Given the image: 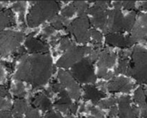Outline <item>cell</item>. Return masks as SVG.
<instances>
[{
	"instance_id": "obj_1",
	"label": "cell",
	"mask_w": 147,
	"mask_h": 118,
	"mask_svg": "<svg viewBox=\"0 0 147 118\" xmlns=\"http://www.w3.org/2000/svg\"><path fill=\"white\" fill-rule=\"evenodd\" d=\"M19 66L14 79L26 81L34 87L45 86L52 77L53 66L49 54H33L18 57Z\"/></svg>"
},
{
	"instance_id": "obj_2",
	"label": "cell",
	"mask_w": 147,
	"mask_h": 118,
	"mask_svg": "<svg viewBox=\"0 0 147 118\" xmlns=\"http://www.w3.org/2000/svg\"><path fill=\"white\" fill-rule=\"evenodd\" d=\"M60 4L57 1H38L34 3L27 15L28 25L36 27L46 21H50L57 15Z\"/></svg>"
},
{
	"instance_id": "obj_3",
	"label": "cell",
	"mask_w": 147,
	"mask_h": 118,
	"mask_svg": "<svg viewBox=\"0 0 147 118\" xmlns=\"http://www.w3.org/2000/svg\"><path fill=\"white\" fill-rule=\"evenodd\" d=\"M132 76L139 82L147 84V50L136 46L132 52Z\"/></svg>"
},
{
	"instance_id": "obj_4",
	"label": "cell",
	"mask_w": 147,
	"mask_h": 118,
	"mask_svg": "<svg viewBox=\"0 0 147 118\" xmlns=\"http://www.w3.org/2000/svg\"><path fill=\"white\" fill-rule=\"evenodd\" d=\"M25 34L22 32L2 30L0 31V57H7L14 53L23 40Z\"/></svg>"
},
{
	"instance_id": "obj_5",
	"label": "cell",
	"mask_w": 147,
	"mask_h": 118,
	"mask_svg": "<svg viewBox=\"0 0 147 118\" xmlns=\"http://www.w3.org/2000/svg\"><path fill=\"white\" fill-rule=\"evenodd\" d=\"M90 21L86 15L78 16L66 27L67 32L71 33L78 43L85 44L90 39Z\"/></svg>"
},
{
	"instance_id": "obj_6",
	"label": "cell",
	"mask_w": 147,
	"mask_h": 118,
	"mask_svg": "<svg viewBox=\"0 0 147 118\" xmlns=\"http://www.w3.org/2000/svg\"><path fill=\"white\" fill-rule=\"evenodd\" d=\"M72 76L75 80L81 83H95L96 76L94 73V69L90 61L87 58H83L71 67Z\"/></svg>"
},
{
	"instance_id": "obj_7",
	"label": "cell",
	"mask_w": 147,
	"mask_h": 118,
	"mask_svg": "<svg viewBox=\"0 0 147 118\" xmlns=\"http://www.w3.org/2000/svg\"><path fill=\"white\" fill-rule=\"evenodd\" d=\"M92 48L89 46H72L57 62V67L68 69L84 58L85 54H90Z\"/></svg>"
},
{
	"instance_id": "obj_8",
	"label": "cell",
	"mask_w": 147,
	"mask_h": 118,
	"mask_svg": "<svg viewBox=\"0 0 147 118\" xmlns=\"http://www.w3.org/2000/svg\"><path fill=\"white\" fill-rule=\"evenodd\" d=\"M58 78L64 89L67 90L66 92L68 93L69 96L76 100H78L81 96L80 88L72 75L66 70L61 69L58 73Z\"/></svg>"
},
{
	"instance_id": "obj_9",
	"label": "cell",
	"mask_w": 147,
	"mask_h": 118,
	"mask_svg": "<svg viewBox=\"0 0 147 118\" xmlns=\"http://www.w3.org/2000/svg\"><path fill=\"white\" fill-rule=\"evenodd\" d=\"M108 29L113 33L125 30V17L120 9L108 11Z\"/></svg>"
},
{
	"instance_id": "obj_10",
	"label": "cell",
	"mask_w": 147,
	"mask_h": 118,
	"mask_svg": "<svg viewBox=\"0 0 147 118\" xmlns=\"http://www.w3.org/2000/svg\"><path fill=\"white\" fill-rule=\"evenodd\" d=\"M25 49L27 52L31 54H46L48 52L49 46L45 42L39 39L33 37L32 35L28 36L25 41Z\"/></svg>"
},
{
	"instance_id": "obj_11",
	"label": "cell",
	"mask_w": 147,
	"mask_h": 118,
	"mask_svg": "<svg viewBox=\"0 0 147 118\" xmlns=\"http://www.w3.org/2000/svg\"><path fill=\"white\" fill-rule=\"evenodd\" d=\"M120 117L137 118L139 116V110L136 107H131V99L129 96H122L118 99Z\"/></svg>"
},
{
	"instance_id": "obj_12",
	"label": "cell",
	"mask_w": 147,
	"mask_h": 118,
	"mask_svg": "<svg viewBox=\"0 0 147 118\" xmlns=\"http://www.w3.org/2000/svg\"><path fill=\"white\" fill-rule=\"evenodd\" d=\"M108 88L111 93H116V92L129 93L132 90L133 86L131 85L130 81L127 79L123 77H119L112 80L109 83Z\"/></svg>"
},
{
	"instance_id": "obj_13",
	"label": "cell",
	"mask_w": 147,
	"mask_h": 118,
	"mask_svg": "<svg viewBox=\"0 0 147 118\" xmlns=\"http://www.w3.org/2000/svg\"><path fill=\"white\" fill-rule=\"evenodd\" d=\"M116 61V55L109 49H103L100 53V59L98 62L99 69H108L112 67Z\"/></svg>"
},
{
	"instance_id": "obj_14",
	"label": "cell",
	"mask_w": 147,
	"mask_h": 118,
	"mask_svg": "<svg viewBox=\"0 0 147 118\" xmlns=\"http://www.w3.org/2000/svg\"><path fill=\"white\" fill-rule=\"evenodd\" d=\"M49 97L43 93H37L34 99H33V105H34V108H38L43 111H51L53 105L48 99Z\"/></svg>"
},
{
	"instance_id": "obj_15",
	"label": "cell",
	"mask_w": 147,
	"mask_h": 118,
	"mask_svg": "<svg viewBox=\"0 0 147 118\" xmlns=\"http://www.w3.org/2000/svg\"><path fill=\"white\" fill-rule=\"evenodd\" d=\"M71 105L72 104L71 101V97L69 96L68 93L65 90H63L59 93V99L54 103L55 108L58 111H59L61 112H65V113H67V111L70 110V107Z\"/></svg>"
},
{
	"instance_id": "obj_16",
	"label": "cell",
	"mask_w": 147,
	"mask_h": 118,
	"mask_svg": "<svg viewBox=\"0 0 147 118\" xmlns=\"http://www.w3.org/2000/svg\"><path fill=\"white\" fill-rule=\"evenodd\" d=\"M84 99L85 100L90 99L94 104L98 103V101L102 98H105L106 96L104 93H102V91H99L94 86H91V85L84 86Z\"/></svg>"
},
{
	"instance_id": "obj_17",
	"label": "cell",
	"mask_w": 147,
	"mask_h": 118,
	"mask_svg": "<svg viewBox=\"0 0 147 118\" xmlns=\"http://www.w3.org/2000/svg\"><path fill=\"white\" fill-rule=\"evenodd\" d=\"M15 25V18L10 9L0 10V31Z\"/></svg>"
},
{
	"instance_id": "obj_18",
	"label": "cell",
	"mask_w": 147,
	"mask_h": 118,
	"mask_svg": "<svg viewBox=\"0 0 147 118\" xmlns=\"http://www.w3.org/2000/svg\"><path fill=\"white\" fill-rule=\"evenodd\" d=\"M106 42L107 44L112 46H117L120 48H127V39L122 34L109 33L106 36Z\"/></svg>"
},
{
	"instance_id": "obj_19",
	"label": "cell",
	"mask_w": 147,
	"mask_h": 118,
	"mask_svg": "<svg viewBox=\"0 0 147 118\" xmlns=\"http://www.w3.org/2000/svg\"><path fill=\"white\" fill-rule=\"evenodd\" d=\"M28 106L24 99L16 98L14 101V105L12 108V116L15 118H22L24 113L27 111Z\"/></svg>"
},
{
	"instance_id": "obj_20",
	"label": "cell",
	"mask_w": 147,
	"mask_h": 118,
	"mask_svg": "<svg viewBox=\"0 0 147 118\" xmlns=\"http://www.w3.org/2000/svg\"><path fill=\"white\" fill-rule=\"evenodd\" d=\"M9 95L5 87L0 86V111H9L12 108Z\"/></svg>"
},
{
	"instance_id": "obj_21",
	"label": "cell",
	"mask_w": 147,
	"mask_h": 118,
	"mask_svg": "<svg viewBox=\"0 0 147 118\" xmlns=\"http://www.w3.org/2000/svg\"><path fill=\"white\" fill-rule=\"evenodd\" d=\"M107 15L108 11L103 10L93 15V18L91 19L92 25H94L96 27L104 30L107 27Z\"/></svg>"
},
{
	"instance_id": "obj_22",
	"label": "cell",
	"mask_w": 147,
	"mask_h": 118,
	"mask_svg": "<svg viewBox=\"0 0 147 118\" xmlns=\"http://www.w3.org/2000/svg\"><path fill=\"white\" fill-rule=\"evenodd\" d=\"M50 22H51V26L55 30H60L64 27H67L70 25V21H68V19L62 15H55L50 20Z\"/></svg>"
},
{
	"instance_id": "obj_23",
	"label": "cell",
	"mask_w": 147,
	"mask_h": 118,
	"mask_svg": "<svg viewBox=\"0 0 147 118\" xmlns=\"http://www.w3.org/2000/svg\"><path fill=\"white\" fill-rule=\"evenodd\" d=\"M132 67L131 64L128 61V59H121L120 60V64L119 67L117 68L115 74H124L128 76H132Z\"/></svg>"
},
{
	"instance_id": "obj_24",
	"label": "cell",
	"mask_w": 147,
	"mask_h": 118,
	"mask_svg": "<svg viewBox=\"0 0 147 118\" xmlns=\"http://www.w3.org/2000/svg\"><path fill=\"white\" fill-rule=\"evenodd\" d=\"M131 37L134 40V42H137L139 40L146 39V33L139 22H137L136 25L134 27Z\"/></svg>"
},
{
	"instance_id": "obj_25",
	"label": "cell",
	"mask_w": 147,
	"mask_h": 118,
	"mask_svg": "<svg viewBox=\"0 0 147 118\" xmlns=\"http://www.w3.org/2000/svg\"><path fill=\"white\" fill-rule=\"evenodd\" d=\"M134 101L141 107H143L146 103V93L143 87H139L134 93Z\"/></svg>"
},
{
	"instance_id": "obj_26",
	"label": "cell",
	"mask_w": 147,
	"mask_h": 118,
	"mask_svg": "<svg viewBox=\"0 0 147 118\" xmlns=\"http://www.w3.org/2000/svg\"><path fill=\"white\" fill-rule=\"evenodd\" d=\"M137 12L138 10L132 11L131 13H129V15L127 17H125V30L131 31L134 28L135 23V15Z\"/></svg>"
},
{
	"instance_id": "obj_27",
	"label": "cell",
	"mask_w": 147,
	"mask_h": 118,
	"mask_svg": "<svg viewBox=\"0 0 147 118\" xmlns=\"http://www.w3.org/2000/svg\"><path fill=\"white\" fill-rule=\"evenodd\" d=\"M25 86L22 82H17L12 87V92L18 99H23L26 94Z\"/></svg>"
},
{
	"instance_id": "obj_28",
	"label": "cell",
	"mask_w": 147,
	"mask_h": 118,
	"mask_svg": "<svg viewBox=\"0 0 147 118\" xmlns=\"http://www.w3.org/2000/svg\"><path fill=\"white\" fill-rule=\"evenodd\" d=\"M72 3L74 4L79 16L86 15V11L88 10V3L84 1H75Z\"/></svg>"
},
{
	"instance_id": "obj_29",
	"label": "cell",
	"mask_w": 147,
	"mask_h": 118,
	"mask_svg": "<svg viewBox=\"0 0 147 118\" xmlns=\"http://www.w3.org/2000/svg\"><path fill=\"white\" fill-rule=\"evenodd\" d=\"M13 8L15 9L16 11L18 12L19 14V19L23 21L24 20V14H25V10H26V3L22 1V2H16V3H14Z\"/></svg>"
},
{
	"instance_id": "obj_30",
	"label": "cell",
	"mask_w": 147,
	"mask_h": 118,
	"mask_svg": "<svg viewBox=\"0 0 147 118\" xmlns=\"http://www.w3.org/2000/svg\"><path fill=\"white\" fill-rule=\"evenodd\" d=\"M90 37L93 38L95 47H99L100 48L101 45H102L101 42H102V33H100V32H98L96 29H91L90 30Z\"/></svg>"
},
{
	"instance_id": "obj_31",
	"label": "cell",
	"mask_w": 147,
	"mask_h": 118,
	"mask_svg": "<svg viewBox=\"0 0 147 118\" xmlns=\"http://www.w3.org/2000/svg\"><path fill=\"white\" fill-rule=\"evenodd\" d=\"M59 43H60V47L59 48H60L61 51H68L72 46H74V45L72 44L71 40L70 39V38L68 36H65V37L61 38Z\"/></svg>"
},
{
	"instance_id": "obj_32",
	"label": "cell",
	"mask_w": 147,
	"mask_h": 118,
	"mask_svg": "<svg viewBox=\"0 0 147 118\" xmlns=\"http://www.w3.org/2000/svg\"><path fill=\"white\" fill-rule=\"evenodd\" d=\"M76 11H77V9H76L74 4H73V3H71V4H69L68 6H66L65 9H63V10H62V15H61L64 16V17H65V18L71 17V16H72V15L76 13Z\"/></svg>"
},
{
	"instance_id": "obj_33",
	"label": "cell",
	"mask_w": 147,
	"mask_h": 118,
	"mask_svg": "<svg viewBox=\"0 0 147 118\" xmlns=\"http://www.w3.org/2000/svg\"><path fill=\"white\" fill-rule=\"evenodd\" d=\"M65 90L63 86L60 84V82L57 81H53L50 84V88L48 90L49 93H60L61 91Z\"/></svg>"
},
{
	"instance_id": "obj_34",
	"label": "cell",
	"mask_w": 147,
	"mask_h": 118,
	"mask_svg": "<svg viewBox=\"0 0 147 118\" xmlns=\"http://www.w3.org/2000/svg\"><path fill=\"white\" fill-rule=\"evenodd\" d=\"M116 99L115 98H110L107 100H102L101 102L98 103V105L102 108V109H108L109 107H113L115 106V104L116 103Z\"/></svg>"
},
{
	"instance_id": "obj_35",
	"label": "cell",
	"mask_w": 147,
	"mask_h": 118,
	"mask_svg": "<svg viewBox=\"0 0 147 118\" xmlns=\"http://www.w3.org/2000/svg\"><path fill=\"white\" fill-rule=\"evenodd\" d=\"M100 53H101V51H100V48H98V47H95L94 49H92V50H91L90 53L89 54V57H88V59L90 61V63H95V62L98 59V57H100Z\"/></svg>"
},
{
	"instance_id": "obj_36",
	"label": "cell",
	"mask_w": 147,
	"mask_h": 118,
	"mask_svg": "<svg viewBox=\"0 0 147 118\" xmlns=\"http://www.w3.org/2000/svg\"><path fill=\"white\" fill-rule=\"evenodd\" d=\"M25 118H41L40 116V113L38 111V109L34 107H29L28 108L26 111Z\"/></svg>"
},
{
	"instance_id": "obj_37",
	"label": "cell",
	"mask_w": 147,
	"mask_h": 118,
	"mask_svg": "<svg viewBox=\"0 0 147 118\" xmlns=\"http://www.w3.org/2000/svg\"><path fill=\"white\" fill-rule=\"evenodd\" d=\"M89 110L90 111L91 114L96 118H103L104 115L102 111H100L99 110H97L96 108H95L94 106H90L89 107Z\"/></svg>"
},
{
	"instance_id": "obj_38",
	"label": "cell",
	"mask_w": 147,
	"mask_h": 118,
	"mask_svg": "<svg viewBox=\"0 0 147 118\" xmlns=\"http://www.w3.org/2000/svg\"><path fill=\"white\" fill-rule=\"evenodd\" d=\"M138 22L141 25V27H143V29L145 30L146 33L147 34V14L146 15H142V16H140Z\"/></svg>"
},
{
	"instance_id": "obj_39",
	"label": "cell",
	"mask_w": 147,
	"mask_h": 118,
	"mask_svg": "<svg viewBox=\"0 0 147 118\" xmlns=\"http://www.w3.org/2000/svg\"><path fill=\"white\" fill-rule=\"evenodd\" d=\"M55 32V29L50 25V26H47L44 29H43V35L45 37H48L51 36L52 34H53Z\"/></svg>"
},
{
	"instance_id": "obj_40",
	"label": "cell",
	"mask_w": 147,
	"mask_h": 118,
	"mask_svg": "<svg viewBox=\"0 0 147 118\" xmlns=\"http://www.w3.org/2000/svg\"><path fill=\"white\" fill-rule=\"evenodd\" d=\"M45 118H63L61 114L59 112H56L54 111H49L46 116H45Z\"/></svg>"
},
{
	"instance_id": "obj_41",
	"label": "cell",
	"mask_w": 147,
	"mask_h": 118,
	"mask_svg": "<svg viewBox=\"0 0 147 118\" xmlns=\"http://www.w3.org/2000/svg\"><path fill=\"white\" fill-rule=\"evenodd\" d=\"M122 6L126 9H132L135 7V3L134 1H123Z\"/></svg>"
},
{
	"instance_id": "obj_42",
	"label": "cell",
	"mask_w": 147,
	"mask_h": 118,
	"mask_svg": "<svg viewBox=\"0 0 147 118\" xmlns=\"http://www.w3.org/2000/svg\"><path fill=\"white\" fill-rule=\"evenodd\" d=\"M0 118H14L9 111H0Z\"/></svg>"
},
{
	"instance_id": "obj_43",
	"label": "cell",
	"mask_w": 147,
	"mask_h": 118,
	"mask_svg": "<svg viewBox=\"0 0 147 118\" xmlns=\"http://www.w3.org/2000/svg\"><path fill=\"white\" fill-rule=\"evenodd\" d=\"M119 55L121 59H127V57L130 55V52L128 51H120Z\"/></svg>"
},
{
	"instance_id": "obj_44",
	"label": "cell",
	"mask_w": 147,
	"mask_h": 118,
	"mask_svg": "<svg viewBox=\"0 0 147 118\" xmlns=\"http://www.w3.org/2000/svg\"><path fill=\"white\" fill-rule=\"evenodd\" d=\"M118 113V109L117 107L115 106H113L110 110V112H109V117H115Z\"/></svg>"
},
{
	"instance_id": "obj_45",
	"label": "cell",
	"mask_w": 147,
	"mask_h": 118,
	"mask_svg": "<svg viewBox=\"0 0 147 118\" xmlns=\"http://www.w3.org/2000/svg\"><path fill=\"white\" fill-rule=\"evenodd\" d=\"M78 104H72V105H71V107H70L69 111H70L71 114H75V113L77 112V111H78Z\"/></svg>"
},
{
	"instance_id": "obj_46",
	"label": "cell",
	"mask_w": 147,
	"mask_h": 118,
	"mask_svg": "<svg viewBox=\"0 0 147 118\" xmlns=\"http://www.w3.org/2000/svg\"><path fill=\"white\" fill-rule=\"evenodd\" d=\"M108 74V71L106 69H99L98 70V76L99 77H105V75Z\"/></svg>"
},
{
	"instance_id": "obj_47",
	"label": "cell",
	"mask_w": 147,
	"mask_h": 118,
	"mask_svg": "<svg viewBox=\"0 0 147 118\" xmlns=\"http://www.w3.org/2000/svg\"><path fill=\"white\" fill-rule=\"evenodd\" d=\"M4 80H5V74H4L3 68L0 63V81H3Z\"/></svg>"
},
{
	"instance_id": "obj_48",
	"label": "cell",
	"mask_w": 147,
	"mask_h": 118,
	"mask_svg": "<svg viewBox=\"0 0 147 118\" xmlns=\"http://www.w3.org/2000/svg\"><path fill=\"white\" fill-rule=\"evenodd\" d=\"M143 108V111H142V116L144 118H147V101L146 105L142 107Z\"/></svg>"
},
{
	"instance_id": "obj_49",
	"label": "cell",
	"mask_w": 147,
	"mask_h": 118,
	"mask_svg": "<svg viewBox=\"0 0 147 118\" xmlns=\"http://www.w3.org/2000/svg\"><path fill=\"white\" fill-rule=\"evenodd\" d=\"M121 6H122V3H121L120 1H117V2L114 3V7L115 8V9H120Z\"/></svg>"
},
{
	"instance_id": "obj_50",
	"label": "cell",
	"mask_w": 147,
	"mask_h": 118,
	"mask_svg": "<svg viewBox=\"0 0 147 118\" xmlns=\"http://www.w3.org/2000/svg\"><path fill=\"white\" fill-rule=\"evenodd\" d=\"M141 8H142L143 9H146V10H147V2H144V3H142Z\"/></svg>"
},
{
	"instance_id": "obj_51",
	"label": "cell",
	"mask_w": 147,
	"mask_h": 118,
	"mask_svg": "<svg viewBox=\"0 0 147 118\" xmlns=\"http://www.w3.org/2000/svg\"><path fill=\"white\" fill-rule=\"evenodd\" d=\"M66 118H74V117H72L71 115H68V116H67V117H66Z\"/></svg>"
},
{
	"instance_id": "obj_52",
	"label": "cell",
	"mask_w": 147,
	"mask_h": 118,
	"mask_svg": "<svg viewBox=\"0 0 147 118\" xmlns=\"http://www.w3.org/2000/svg\"><path fill=\"white\" fill-rule=\"evenodd\" d=\"M80 118H84V117H80Z\"/></svg>"
},
{
	"instance_id": "obj_53",
	"label": "cell",
	"mask_w": 147,
	"mask_h": 118,
	"mask_svg": "<svg viewBox=\"0 0 147 118\" xmlns=\"http://www.w3.org/2000/svg\"><path fill=\"white\" fill-rule=\"evenodd\" d=\"M146 94H147V92H146Z\"/></svg>"
}]
</instances>
